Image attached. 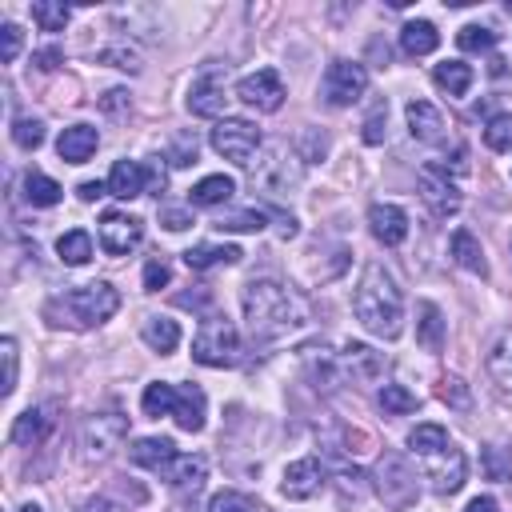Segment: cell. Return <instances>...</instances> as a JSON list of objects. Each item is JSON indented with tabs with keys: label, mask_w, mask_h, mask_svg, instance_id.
I'll return each instance as SVG.
<instances>
[{
	"label": "cell",
	"mask_w": 512,
	"mask_h": 512,
	"mask_svg": "<svg viewBox=\"0 0 512 512\" xmlns=\"http://www.w3.org/2000/svg\"><path fill=\"white\" fill-rule=\"evenodd\" d=\"M448 252H452V260H456L464 272L488 276V260H484V248H480V240H476L468 228H456V232H452V240H448Z\"/></svg>",
	"instance_id": "26"
},
{
	"label": "cell",
	"mask_w": 512,
	"mask_h": 512,
	"mask_svg": "<svg viewBox=\"0 0 512 512\" xmlns=\"http://www.w3.org/2000/svg\"><path fill=\"white\" fill-rule=\"evenodd\" d=\"M264 224H268V212H260V208H244V212H232V216L216 220L220 232H260Z\"/></svg>",
	"instance_id": "39"
},
{
	"label": "cell",
	"mask_w": 512,
	"mask_h": 512,
	"mask_svg": "<svg viewBox=\"0 0 512 512\" xmlns=\"http://www.w3.org/2000/svg\"><path fill=\"white\" fill-rule=\"evenodd\" d=\"M416 344L424 352H440L444 348V316L432 300H420L416 304Z\"/></svg>",
	"instance_id": "27"
},
{
	"label": "cell",
	"mask_w": 512,
	"mask_h": 512,
	"mask_svg": "<svg viewBox=\"0 0 512 512\" xmlns=\"http://www.w3.org/2000/svg\"><path fill=\"white\" fill-rule=\"evenodd\" d=\"M48 428H52V416H48V408H24L16 420H12V444H20V448H36L44 436H48Z\"/></svg>",
	"instance_id": "25"
},
{
	"label": "cell",
	"mask_w": 512,
	"mask_h": 512,
	"mask_svg": "<svg viewBox=\"0 0 512 512\" xmlns=\"http://www.w3.org/2000/svg\"><path fill=\"white\" fill-rule=\"evenodd\" d=\"M240 248L236 244H196L184 252V264L192 272H208V268H220V264H240Z\"/></svg>",
	"instance_id": "28"
},
{
	"label": "cell",
	"mask_w": 512,
	"mask_h": 512,
	"mask_svg": "<svg viewBox=\"0 0 512 512\" xmlns=\"http://www.w3.org/2000/svg\"><path fill=\"white\" fill-rule=\"evenodd\" d=\"M244 320L252 340H280L308 324V300L280 280H252L244 288Z\"/></svg>",
	"instance_id": "1"
},
{
	"label": "cell",
	"mask_w": 512,
	"mask_h": 512,
	"mask_svg": "<svg viewBox=\"0 0 512 512\" xmlns=\"http://www.w3.org/2000/svg\"><path fill=\"white\" fill-rule=\"evenodd\" d=\"M484 144L492 152H512V116H492L484 124Z\"/></svg>",
	"instance_id": "43"
},
{
	"label": "cell",
	"mask_w": 512,
	"mask_h": 512,
	"mask_svg": "<svg viewBox=\"0 0 512 512\" xmlns=\"http://www.w3.org/2000/svg\"><path fill=\"white\" fill-rule=\"evenodd\" d=\"M228 104V84H224V72L220 68H204L192 88H188V112L192 116H204V120H216Z\"/></svg>",
	"instance_id": "11"
},
{
	"label": "cell",
	"mask_w": 512,
	"mask_h": 512,
	"mask_svg": "<svg viewBox=\"0 0 512 512\" xmlns=\"http://www.w3.org/2000/svg\"><path fill=\"white\" fill-rule=\"evenodd\" d=\"M196 136L192 132H180L176 140H172V148H168V160L176 164V168H184V164H196Z\"/></svg>",
	"instance_id": "48"
},
{
	"label": "cell",
	"mask_w": 512,
	"mask_h": 512,
	"mask_svg": "<svg viewBox=\"0 0 512 512\" xmlns=\"http://www.w3.org/2000/svg\"><path fill=\"white\" fill-rule=\"evenodd\" d=\"M104 192H108V184H100V180H84V184L76 188V196H80V200H88V204H92V200H100Z\"/></svg>",
	"instance_id": "58"
},
{
	"label": "cell",
	"mask_w": 512,
	"mask_h": 512,
	"mask_svg": "<svg viewBox=\"0 0 512 512\" xmlns=\"http://www.w3.org/2000/svg\"><path fill=\"white\" fill-rule=\"evenodd\" d=\"M436 396L448 404V408H472V392H468V384L460 380V376H440L436 380Z\"/></svg>",
	"instance_id": "41"
},
{
	"label": "cell",
	"mask_w": 512,
	"mask_h": 512,
	"mask_svg": "<svg viewBox=\"0 0 512 512\" xmlns=\"http://www.w3.org/2000/svg\"><path fill=\"white\" fill-rule=\"evenodd\" d=\"M140 408H144V416H172V408H176V384H168V380L148 384L144 396H140Z\"/></svg>",
	"instance_id": "36"
},
{
	"label": "cell",
	"mask_w": 512,
	"mask_h": 512,
	"mask_svg": "<svg viewBox=\"0 0 512 512\" xmlns=\"http://www.w3.org/2000/svg\"><path fill=\"white\" fill-rule=\"evenodd\" d=\"M404 116H408V132H412L416 140L436 144V140L444 136V116H440L436 104H428V100H408Z\"/></svg>",
	"instance_id": "21"
},
{
	"label": "cell",
	"mask_w": 512,
	"mask_h": 512,
	"mask_svg": "<svg viewBox=\"0 0 512 512\" xmlns=\"http://www.w3.org/2000/svg\"><path fill=\"white\" fill-rule=\"evenodd\" d=\"M68 16H72L68 4H52V0H36L32 4V20L40 24V32H60L68 24Z\"/></svg>",
	"instance_id": "38"
},
{
	"label": "cell",
	"mask_w": 512,
	"mask_h": 512,
	"mask_svg": "<svg viewBox=\"0 0 512 512\" xmlns=\"http://www.w3.org/2000/svg\"><path fill=\"white\" fill-rule=\"evenodd\" d=\"M380 408L388 416H408V412H416V396L404 384H384L380 388Z\"/></svg>",
	"instance_id": "40"
},
{
	"label": "cell",
	"mask_w": 512,
	"mask_h": 512,
	"mask_svg": "<svg viewBox=\"0 0 512 512\" xmlns=\"http://www.w3.org/2000/svg\"><path fill=\"white\" fill-rule=\"evenodd\" d=\"M432 80H436L448 96H464V92L472 88V64H464V60H440V64L432 68Z\"/></svg>",
	"instance_id": "33"
},
{
	"label": "cell",
	"mask_w": 512,
	"mask_h": 512,
	"mask_svg": "<svg viewBox=\"0 0 512 512\" xmlns=\"http://www.w3.org/2000/svg\"><path fill=\"white\" fill-rule=\"evenodd\" d=\"M208 144H212V152H216V156H224V160H232V164L248 168V164H252V156L260 152V128H256V124H248V120L224 116V120H216V128H212V136H208Z\"/></svg>",
	"instance_id": "8"
},
{
	"label": "cell",
	"mask_w": 512,
	"mask_h": 512,
	"mask_svg": "<svg viewBox=\"0 0 512 512\" xmlns=\"http://www.w3.org/2000/svg\"><path fill=\"white\" fill-rule=\"evenodd\" d=\"M128 436V416L120 412H96L80 424V460L84 464H100L108 460Z\"/></svg>",
	"instance_id": "7"
},
{
	"label": "cell",
	"mask_w": 512,
	"mask_h": 512,
	"mask_svg": "<svg viewBox=\"0 0 512 512\" xmlns=\"http://www.w3.org/2000/svg\"><path fill=\"white\" fill-rule=\"evenodd\" d=\"M448 444V432L440 428V424H416L412 432H408V448L416 452V456H432V452H440Z\"/></svg>",
	"instance_id": "37"
},
{
	"label": "cell",
	"mask_w": 512,
	"mask_h": 512,
	"mask_svg": "<svg viewBox=\"0 0 512 512\" xmlns=\"http://www.w3.org/2000/svg\"><path fill=\"white\" fill-rule=\"evenodd\" d=\"M80 512H128V508H124V504H116L112 496H92V500H88Z\"/></svg>",
	"instance_id": "57"
},
{
	"label": "cell",
	"mask_w": 512,
	"mask_h": 512,
	"mask_svg": "<svg viewBox=\"0 0 512 512\" xmlns=\"http://www.w3.org/2000/svg\"><path fill=\"white\" fill-rule=\"evenodd\" d=\"M464 512H496V500L492 496H476V500H468Z\"/></svg>",
	"instance_id": "59"
},
{
	"label": "cell",
	"mask_w": 512,
	"mask_h": 512,
	"mask_svg": "<svg viewBox=\"0 0 512 512\" xmlns=\"http://www.w3.org/2000/svg\"><path fill=\"white\" fill-rule=\"evenodd\" d=\"M296 156L304 160V164H316V160H324V152H328V136L324 132H316V128H304L300 132V140H296Z\"/></svg>",
	"instance_id": "45"
},
{
	"label": "cell",
	"mask_w": 512,
	"mask_h": 512,
	"mask_svg": "<svg viewBox=\"0 0 512 512\" xmlns=\"http://www.w3.org/2000/svg\"><path fill=\"white\" fill-rule=\"evenodd\" d=\"M208 512H256V504H252L244 492L224 488V492H216V496L208 500Z\"/></svg>",
	"instance_id": "46"
},
{
	"label": "cell",
	"mask_w": 512,
	"mask_h": 512,
	"mask_svg": "<svg viewBox=\"0 0 512 512\" xmlns=\"http://www.w3.org/2000/svg\"><path fill=\"white\" fill-rule=\"evenodd\" d=\"M100 60H108L112 68H124V72H140V60H136V52H132V48H120V44H108V48H100Z\"/></svg>",
	"instance_id": "52"
},
{
	"label": "cell",
	"mask_w": 512,
	"mask_h": 512,
	"mask_svg": "<svg viewBox=\"0 0 512 512\" xmlns=\"http://www.w3.org/2000/svg\"><path fill=\"white\" fill-rule=\"evenodd\" d=\"M20 512H44V508H40V504H24Z\"/></svg>",
	"instance_id": "60"
},
{
	"label": "cell",
	"mask_w": 512,
	"mask_h": 512,
	"mask_svg": "<svg viewBox=\"0 0 512 512\" xmlns=\"http://www.w3.org/2000/svg\"><path fill=\"white\" fill-rule=\"evenodd\" d=\"M144 240V224L128 212H104L100 216V248L108 256H124Z\"/></svg>",
	"instance_id": "15"
},
{
	"label": "cell",
	"mask_w": 512,
	"mask_h": 512,
	"mask_svg": "<svg viewBox=\"0 0 512 512\" xmlns=\"http://www.w3.org/2000/svg\"><path fill=\"white\" fill-rule=\"evenodd\" d=\"M372 492L384 500V508L408 512L416 504V496H420V476L400 452H384L376 460V468H372Z\"/></svg>",
	"instance_id": "4"
},
{
	"label": "cell",
	"mask_w": 512,
	"mask_h": 512,
	"mask_svg": "<svg viewBox=\"0 0 512 512\" xmlns=\"http://www.w3.org/2000/svg\"><path fill=\"white\" fill-rule=\"evenodd\" d=\"M484 368H488V376H492V384L500 392H512V328L496 332V340H492V348L484 356Z\"/></svg>",
	"instance_id": "22"
},
{
	"label": "cell",
	"mask_w": 512,
	"mask_h": 512,
	"mask_svg": "<svg viewBox=\"0 0 512 512\" xmlns=\"http://www.w3.org/2000/svg\"><path fill=\"white\" fill-rule=\"evenodd\" d=\"M168 280H172V268L164 260H148L144 264V292H160Z\"/></svg>",
	"instance_id": "53"
},
{
	"label": "cell",
	"mask_w": 512,
	"mask_h": 512,
	"mask_svg": "<svg viewBox=\"0 0 512 512\" xmlns=\"http://www.w3.org/2000/svg\"><path fill=\"white\" fill-rule=\"evenodd\" d=\"M352 312L364 324V332H372L380 340H396L400 336V328H404V296H400L392 272L380 260L364 264V272L356 280V292H352Z\"/></svg>",
	"instance_id": "2"
},
{
	"label": "cell",
	"mask_w": 512,
	"mask_h": 512,
	"mask_svg": "<svg viewBox=\"0 0 512 512\" xmlns=\"http://www.w3.org/2000/svg\"><path fill=\"white\" fill-rule=\"evenodd\" d=\"M20 44H24V32H20V24L8 20V24L0 28V60L12 64V60L20 56Z\"/></svg>",
	"instance_id": "50"
},
{
	"label": "cell",
	"mask_w": 512,
	"mask_h": 512,
	"mask_svg": "<svg viewBox=\"0 0 512 512\" xmlns=\"http://www.w3.org/2000/svg\"><path fill=\"white\" fill-rule=\"evenodd\" d=\"M248 180L256 192L268 196H288L292 188H300V156L284 152L280 144H268L252 164H248Z\"/></svg>",
	"instance_id": "5"
},
{
	"label": "cell",
	"mask_w": 512,
	"mask_h": 512,
	"mask_svg": "<svg viewBox=\"0 0 512 512\" xmlns=\"http://www.w3.org/2000/svg\"><path fill=\"white\" fill-rule=\"evenodd\" d=\"M320 484H324V468H320V460L304 456V460H292V464L284 468L280 492H284L288 500H308V496L320 492Z\"/></svg>",
	"instance_id": "17"
},
{
	"label": "cell",
	"mask_w": 512,
	"mask_h": 512,
	"mask_svg": "<svg viewBox=\"0 0 512 512\" xmlns=\"http://www.w3.org/2000/svg\"><path fill=\"white\" fill-rule=\"evenodd\" d=\"M336 356H340V376H348L352 384H376L384 376V352H376L372 344L348 340Z\"/></svg>",
	"instance_id": "12"
},
{
	"label": "cell",
	"mask_w": 512,
	"mask_h": 512,
	"mask_svg": "<svg viewBox=\"0 0 512 512\" xmlns=\"http://www.w3.org/2000/svg\"><path fill=\"white\" fill-rule=\"evenodd\" d=\"M300 360H304L308 380H312L316 388H324V392L336 388V380H340V356H332L324 344H304V348H300Z\"/></svg>",
	"instance_id": "19"
},
{
	"label": "cell",
	"mask_w": 512,
	"mask_h": 512,
	"mask_svg": "<svg viewBox=\"0 0 512 512\" xmlns=\"http://www.w3.org/2000/svg\"><path fill=\"white\" fill-rule=\"evenodd\" d=\"M132 464L140 468H152V472H164L172 460H176V444L168 436H140L132 448H128Z\"/></svg>",
	"instance_id": "24"
},
{
	"label": "cell",
	"mask_w": 512,
	"mask_h": 512,
	"mask_svg": "<svg viewBox=\"0 0 512 512\" xmlns=\"http://www.w3.org/2000/svg\"><path fill=\"white\" fill-rule=\"evenodd\" d=\"M140 336H144V344H148L152 352L168 356V352L180 344V324H176V320H168V316H144Z\"/></svg>",
	"instance_id": "30"
},
{
	"label": "cell",
	"mask_w": 512,
	"mask_h": 512,
	"mask_svg": "<svg viewBox=\"0 0 512 512\" xmlns=\"http://www.w3.org/2000/svg\"><path fill=\"white\" fill-rule=\"evenodd\" d=\"M60 60H64V56H60V48H56V44H52V48H40V52H32V64H36L40 72H52Z\"/></svg>",
	"instance_id": "55"
},
{
	"label": "cell",
	"mask_w": 512,
	"mask_h": 512,
	"mask_svg": "<svg viewBox=\"0 0 512 512\" xmlns=\"http://www.w3.org/2000/svg\"><path fill=\"white\" fill-rule=\"evenodd\" d=\"M204 408H208V400H204V392H200L196 384L176 388L172 420H176V428H180V432H200V428H204Z\"/></svg>",
	"instance_id": "23"
},
{
	"label": "cell",
	"mask_w": 512,
	"mask_h": 512,
	"mask_svg": "<svg viewBox=\"0 0 512 512\" xmlns=\"http://www.w3.org/2000/svg\"><path fill=\"white\" fill-rule=\"evenodd\" d=\"M420 460H424V480H432V492L452 496V492L464 488V480H468V460H464V452H460L452 440H448L440 452L420 456Z\"/></svg>",
	"instance_id": "10"
},
{
	"label": "cell",
	"mask_w": 512,
	"mask_h": 512,
	"mask_svg": "<svg viewBox=\"0 0 512 512\" xmlns=\"http://www.w3.org/2000/svg\"><path fill=\"white\" fill-rule=\"evenodd\" d=\"M364 88H368V68L360 60H332L324 72V84H320V92L332 108L356 104L364 96Z\"/></svg>",
	"instance_id": "9"
},
{
	"label": "cell",
	"mask_w": 512,
	"mask_h": 512,
	"mask_svg": "<svg viewBox=\"0 0 512 512\" xmlns=\"http://www.w3.org/2000/svg\"><path fill=\"white\" fill-rule=\"evenodd\" d=\"M192 360L204 368H232L240 360V336H236L232 320H224V316L200 320V328L192 336Z\"/></svg>",
	"instance_id": "6"
},
{
	"label": "cell",
	"mask_w": 512,
	"mask_h": 512,
	"mask_svg": "<svg viewBox=\"0 0 512 512\" xmlns=\"http://www.w3.org/2000/svg\"><path fill=\"white\" fill-rule=\"evenodd\" d=\"M100 108H104V112H124V108H128V92H124V88H108V92L100 96Z\"/></svg>",
	"instance_id": "56"
},
{
	"label": "cell",
	"mask_w": 512,
	"mask_h": 512,
	"mask_svg": "<svg viewBox=\"0 0 512 512\" xmlns=\"http://www.w3.org/2000/svg\"><path fill=\"white\" fill-rule=\"evenodd\" d=\"M420 200L432 208V216H440V220H448V216H456L460 212V204H464V196H460V188L448 180V172H440V168H424L420 172Z\"/></svg>",
	"instance_id": "14"
},
{
	"label": "cell",
	"mask_w": 512,
	"mask_h": 512,
	"mask_svg": "<svg viewBox=\"0 0 512 512\" xmlns=\"http://www.w3.org/2000/svg\"><path fill=\"white\" fill-rule=\"evenodd\" d=\"M384 124H388V100H376L372 112L364 116V132H360L364 144H384V132H388Z\"/></svg>",
	"instance_id": "44"
},
{
	"label": "cell",
	"mask_w": 512,
	"mask_h": 512,
	"mask_svg": "<svg viewBox=\"0 0 512 512\" xmlns=\"http://www.w3.org/2000/svg\"><path fill=\"white\" fill-rule=\"evenodd\" d=\"M436 44H440V32L432 20H408L400 28V48L408 56H428V52H436Z\"/></svg>",
	"instance_id": "31"
},
{
	"label": "cell",
	"mask_w": 512,
	"mask_h": 512,
	"mask_svg": "<svg viewBox=\"0 0 512 512\" xmlns=\"http://www.w3.org/2000/svg\"><path fill=\"white\" fill-rule=\"evenodd\" d=\"M0 356H4V396H12V392H16V368H20V360H16V340H12V336L0 340Z\"/></svg>",
	"instance_id": "51"
},
{
	"label": "cell",
	"mask_w": 512,
	"mask_h": 512,
	"mask_svg": "<svg viewBox=\"0 0 512 512\" xmlns=\"http://www.w3.org/2000/svg\"><path fill=\"white\" fill-rule=\"evenodd\" d=\"M60 196H64V188L52 180V176H44V172H24V200L32 204V208H52V204H60Z\"/></svg>",
	"instance_id": "34"
},
{
	"label": "cell",
	"mask_w": 512,
	"mask_h": 512,
	"mask_svg": "<svg viewBox=\"0 0 512 512\" xmlns=\"http://www.w3.org/2000/svg\"><path fill=\"white\" fill-rule=\"evenodd\" d=\"M204 472H208V460L204 456H188V452H176V460L164 468V480L172 488H200L204 484Z\"/></svg>",
	"instance_id": "29"
},
{
	"label": "cell",
	"mask_w": 512,
	"mask_h": 512,
	"mask_svg": "<svg viewBox=\"0 0 512 512\" xmlns=\"http://www.w3.org/2000/svg\"><path fill=\"white\" fill-rule=\"evenodd\" d=\"M456 44H460L464 52H488V48L496 44V32L484 28V24H464V28L456 32Z\"/></svg>",
	"instance_id": "42"
},
{
	"label": "cell",
	"mask_w": 512,
	"mask_h": 512,
	"mask_svg": "<svg viewBox=\"0 0 512 512\" xmlns=\"http://www.w3.org/2000/svg\"><path fill=\"white\" fill-rule=\"evenodd\" d=\"M368 228L384 248H396L408 240V212L400 204H372L368 208Z\"/></svg>",
	"instance_id": "16"
},
{
	"label": "cell",
	"mask_w": 512,
	"mask_h": 512,
	"mask_svg": "<svg viewBox=\"0 0 512 512\" xmlns=\"http://www.w3.org/2000/svg\"><path fill=\"white\" fill-rule=\"evenodd\" d=\"M104 184H108V196H116V200H132V196L148 192V168L136 164V160H116Z\"/></svg>",
	"instance_id": "18"
},
{
	"label": "cell",
	"mask_w": 512,
	"mask_h": 512,
	"mask_svg": "<svg viewBox=\"0 0 512 512\" xmlns=\"http://www.w3.org/2000/svg\"><path fill=\"white\" fill-rule=\"evenodd\" d=\"M96 148H100V132H96L92 124H72V128H64L60 140H56V152H60V160H68V164H84Z\"/></svg>",
	"instance_id": "20"
},
{
	"label": "cell",
	"mask_w": 512,
	"mask_h": 512,
	"mask_svg": "<svg viewBox=\"0 0 512 512\" xmlns=\"http://www.w3.org/2000/svg\"><path fill=\"white\" fill-rule=\"evenodd\" d=\"M484 468H488V480H508L512 476V456H504V448L488 444L484 448Z\"/></svg>",
	"instance_id": "49"
},
{
	"label": "cell",
	"mask_w": 512,
	"mask_h": 512,
	"mask_svg": "<svg viewBox=\"0 0 512 512\" xmlns=\"http://www.w3.org/2000/svg\"><path fill=\"white\" fill-rule=\"evenodd\" d=\"M232 192H236V180L232 176H224V172H212V176H204L196 188H192V204L196 208H216V204H228L232 200Z\"/></svg>",
	"instance_id": "32"
},
{
	"label": "cell",
	"mask_w": 512,
	"mask_h": 512,
	"mask_svg": "<svg viewBox=\"0 0 512 512\" xmlns=\"http://www.w3.org/2000/svg\"><path fill=\"white\" fill-rule=\"evenodd\" d=\"M160 224H164L168 232H184V228L192 224V216H188L184 208H164V212H160Z\"/></svg>",
	"instance_id": "54"
},
{
	"label": "cell",
	"mask_w": 512,
	"mask_h": 512,
	"mask_svg": "<svg viewBox=\"0 0 512 512\" xmlns=\"http://www.w3.org/2000/svg\"><path fill=\"white\" fill-rule=\"evenodd\" d=\"M236 96L256 112H276L284 104V80L272 68H260V72H252L236 84Z\"/></svg>",
	"instance_id": "13"
},
{
	"label": "cell",
	"mask_w": 512,
	"mask_h": 512,
	"mask_svg": "<svg viewBox=\"0 0 512 512\" xmlns=\"http://www.w3.org/2000/svg\"><path fill=\"white\" fill-rule=\"evenodd\" d=\"M56 252H60V260L64 264H88L92 260V236L84 232V228H72V232H64L60 240H56Z\"/></svg>",
	"instance_id": "35"
},
{
	"label": "cell",
	"mask_w": 512,
	"mask_h": 512,
	"mask_svg": "<svg viewBox=\"0 0 512 512\" xmlns=\"http://www.w3.org/2000/svg\"><path fill=\"white\" fill-rule=\"evenodd\" d=\"M120 308V292L108 284V280H92V284H80V288H68L64 296L48 300L44 304V316L48 324H68V328H96L104 320H112Z\"/></svg>",
	"instance_id": "3"
},
{
	"label": "cell",
	"mask_w": 512,
	"mask_h": 512,
	"mask_svg": "<svg viewBox=\"0 0 512 512\" xmlns=\"http://www.w3.org/2000/svg\"><path fill=\"white\" fill-rule=\"evenodd\" d=\"M12 140H16L20 148H28V152H32V148H40V144H44V124H40V120L20 116V120L12 124Z\"/></svg>",
	"instance_id": "47"
}]
</instances>
